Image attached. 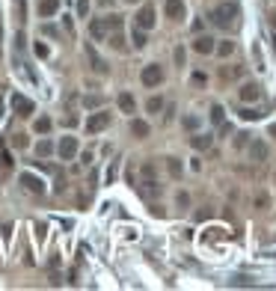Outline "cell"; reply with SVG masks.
I'll return each instance as SVG.
<instances>
[{
  "label": "cell",
  "mask_w": 276,
  "mask_h": 291,
  "mask_svg": "<svg viewBox=\"0 0 276 291\" xmlns=\"http://www.w3.org/2000/svg\"><path fill=\"white\" fill-rule=\"evenodd\" d=\"M211 21H214L217 27H223V30L234 27V24H238V3H220V6L211 12Z\"/></svg>",
  "instance_id": "cell-1"
},
{
  "label": "cell",
  "mask_w": 276,
  "mask_h": 291,
  "mask_svg": "<svg viewBox=\"0 0 276 291\" xmlns=\"http://www.w3.org/2000/svg\"><path fill=\"white\" fill-rule=\"evenodd\" d=\"M137 187H140V193L146 199L154 196V193H161V185H157V178H154V164L151 161L143 164V181H137Z\"/></svg>",
  "instance_id": "cell-2"
},
{
  "label": "cell",
  "mask_w": 276,
  "mask_h": 291,
  "mask_svg": "<svg viewBox=\"0 0 276 291\" xmlns=\"http://www.w3.org/2000/svg\"><path fill=\"white\" fill-rule=\"evenodd\" d=\"M140 81H143V86H149V89L161 86V83H164V68L157 65V62H149V65H143V75H140Z\"/></svg>",
  "instance_id": "cell-3"
},
{
  "label": "cell",
  "mask_w": 276,
  "mask_h": 291,
  "mask_svg": "<svg viewBox=\"0 0 276 291\" xmlns=\"http://www.w3.org/2000/svg\"><path fill=\"white\" fill-rule=\"evenodd\" d=\"M84 51H86L89 68L95 71V75H107V71H110V65H107V62H104V57H101V54L95 51V45H89V42H86V45H84Z\"/></svg>",
  "instance_id": "cell-4"
},
{
  "label": "cell",
  "mask_w": 276,
  "mask_h": 291,
  "mask_svg": "<svg viewBox=\"0 0 276 291\" xmlns=\"http://www.w3.org/2000/svg\"><path fill=\"white\" fill-rule=\"evenodd\" d=\"M107 125H110V113L107 110H98V113H92L86 119V134H101Z\"/></svg>",
  "instance_id": "cell-5"
},
{
  "label": "cell",
  "mask_w": 276,
  "mask_h": 291,
  "mask_svg": "<svg viewBox=\"0 0 276 291\" xmlns=\"http://www.w3.org/2000/svg\"><path fill=\"white\" fill-rule=\"evenodd\" d=\"M21 187L24 190H30V193H39V196H42L45 193V181L42 178H39V175H33V172H21Z\"/></svg>",
  "instance_id": "cell-6"
},
{
  "label": "cell",
  "mask_w": 276,
  "mask_h": 291,
  "mask_svg": "<svg viewBox=\"0 0 276 291\" xmlns=\"http://www.w3.org/2000/svg\"><path fill=\"white\" fill-rule=\"evenodd\" d=\"M57 152L63 161H74L77 158V137H63L60 146H57Z\"/></svg>",
  "instance_id": "cell-7"
},
{
  "label": "cell",
  "mask_w": 276,
  "mask_h": 291,
  "mask_svg": "<svg viewBox=\"0 0 276 291\" xmlns=\"http://www.w3.org/2000/svg\"><path fill=\"white\" fill-rule=\"evenodd\" d=\"M250 158H253L255 164H264V161L270 158V146H267L264 140H253V143H250Z\"/></svg>",
  "instance_id": "cell-8"
},
{
  "label": "cell",
  "mask_w": 276,
  "mask_h": 291,
  "mask_svg": "<svg viewBox=\"0 0 276 291\" xmlns=\"http://www.w3.org/2000/svg\"><path fill=\"white\" fill-rule=\"evenodd\" d=\"M12 110H15L18 116H30V113L36 110V107H33V101H30L27 95H21V92H15V95H12Z\"/></svg>",
  "instance_id": "cell-9"
},
{
  "label": "cell",
  "mask_w": 276,
  "mask_h": 291,
  "mask_svg": "<svg viewBox=\"0 0 276 291\" xmlns=\"http://www.w3.org/2000/svg\"><path fill=\"white\" fill-rule=\"evenodd\" d=\"M154 21H157V18H154V9H151V6H143V9L137 12V18H134V24H137L140 30H151Z\"/></svg>",
  "instance_id": "cell-10"
},
{
  "label": "cell",
  "mask_w": 276,
  "mask_h": 291,
  "mask_svg": "<svg viewBox=\"0 0 276 291\" xmlns=\"http://www.w3.org/2000/svg\"><path fill=\"white\" fill-rule=\"evenodd\" d=\"M238 95H241V101H244V104H255V101L261 98V86H258V83H244Z\"/></svg>",
  "instance_id": "cell-11"
},
{
  "label": "cell",
  "mask_w": 276,
  "mask_h": 291,
  "mask_svg": "<svg viewBox=\"0 0 276 291\" xmlns=\"http://www.w3.org/2000/svg\"><path fill=\"white\" fill-rule=\"evenodd\" d=\"M107 33H110V30H107V21H104V18H92V21H89V36H92L95 42H104Z\"/></svg>",
  "instance_id": "cell-12"
},
{
  "label": "cell",
  "mask_w": 276,
  "mask_h": 291,
  "mask_svg": "<svg viewBox=\"0 0 276 291\" xmlns=\"http://www.w3.org/2000/svg\"><path fill=\"white\" fill-rule=\"evenodd\" d=\"M214 45H217V39H211V36H196L193 39V51L196 54H214Z\"/></svg>",
  "instance_id": "cell-13"
},
{
  "label": "cell",
  "mask_w": 276,
  "mask_h": 291,
  "mask_svg": "<svg viewBox=\"0 0 276 291\" xmlns=\"http://www.w3.org/2000/svg\"><path fill=\"white\" fill-rule=\"evenodd\" d=\"M190 146H193L196 152H208L211 146H214V137L211 134H193L190 137Z\"/></svg>",
  "instance_id": "cell-14"
},
{
  "label": "cell",
  "mask_w": 276,
  "mask_h": 291,
  "mask_svg": "<svg viewBox=\"0 0 276 291\" xmlns=\"http://www.w3.org/2000/svg\"><path fill=\"white\" fill-rule=\"evenodd\" d=\"M164 12H167V18H172V21H181V18H184V3H181V0H167Z\"/></svg>",
  "instance_id": "cell-15"
},
{
  "label": "cell",
  "mask_w": 276,
  "mask_h": 291,
  "mask_svg": "<svg viewBox=\"0 0 276 291\" xmlns=\"http://www.w3.org/2000/svg\"><path fill=\"white\" fill-rule=\"evenodd\" d=\"M107 42L113 45V51H119V54H125V51H128V42H125L122 30H113V33H107Z\"/></svg>",
  "instance_id": "cell-16"
},
{
  "label": "cell",
  "mask_w": 276,
  "mask_h": 291,
  "mask_svg": "<svg viewBox=\"0 0 276 291\" xmlns=\"http://www.w3.org/2000/svg\"><path fill=\"white\" fill-rule=\"evenodd\" d=\"M60 9V0H39V15L42 18H54Z\"/></svg>",
  "instance_id": "cell-17"
},
{
  "label": "cell",
  "mask_w": 276,
  "mask_h": 291,
  "mask_svg": "<svg viewBox=\"0 0 276 291\" xmlns=\"http://www.w3.org/2000/svg\"><path fill=\"white\" fill-rule=\"evenodd\" d=\"M131 134H134L137 140H146V137L151 134V128H149V122H143V119H131Z\"/></svg>",
  "instance_id": "cell-18"
},
{
  "label": "cell",
  "mask_w": 276,
  "mask_h": 291,
  "mask_svg": "<svg viewBox=\"0 0 276 291\" xmlns=\"http://www.w3.org/2000/svg\"><path fill=\"white\" fill-rule=\"evenodd\" d=\"M119 110H122V113H134V110H137V101H134L131 92H122V95H119Z\"/></svg>",
  "instance_id": "cell-19"
},
{
  "label": "cell",
  "mask_w": 276,
  "mask_h": 291,
  "mask_svg": "<svg viewBox=\"0 0 276 291\" xmlns=\"http://www.w3.org/2000/svg\"><path fill=\"white\" fill-rule=\"evenodd\" d=\"M214 54H220L223 60H229V57L234 54V42H229V39H223V42H217V45H214Z\"/></svg>",
  "instance_id": "cell-20"
},
{
  "label": "cell",
  "mask_w": 276,
  "mask_h": 291,
  "mask_svg": "<svg viewBox=\"0 0 276 291\" xmlns=\"http://www.w3.org/2000/svg\"><path fill=\"white\" fill-rule=\"evenodd\" d=\"M211 122L220 128V125H226V110H223V107L220 104H211Z\"/></svg>",
  "instance_id": "cell-21"
},
{
  "label": "cell",
  "mask_w": 276,
  "mask_h": 291,
  "mask_svg": "<svg viewBox=\"0 0 276 291\" xmlns=\"http://www.w3.org/2000/svg\"><path fill=\"white\" fill-rule=\"evenodd\" d=\"M51 152H54V143H51V140H39V143H36V155H39V158H48Z\"/></svg>",
  "instance_id": "cell-22"
},
{
  "label": "cell",
  "mask_w": 276,
  "mask_h": 291,
  "mask_svg": "<svg viewBox=\"0 0 276 291\" xmlns=\"http://www.w3.org/2000/svg\"><path fill=\"white\" fill-rule=\"evenodd\" d=\"M131 42H134V48H146V45H149V39H146V30L134 27V33H131Z\"/></svg>",
  "instance_id": "cell-23"
},
{
  "label": "cell",
  "mask_w": 276,
  "mask_h": 291,
  "mask_svg": "<svg viewBox=\"0 0 276 291\" xmlns=\"http://www.w3.org/2000/svg\"><path fill=\"white\" fill-rule=\"evenodd\" d=\"M146 110H149V113H161V110H164V98H161V95H157V98L151 95V98L146 101Z\"/></svg>",
  "instance_id": "cell-24"
},
{
  "label": "cell",
  "mask_w": 276,
  "mask_h": 291,
  "mask_svg": "<svg viewBox=\"0 0 276 291\" xmlns=\"http://www.w3.org/2000/svg\"><path fill=\"white\" fill-rule=\"evenodd\" d=\"M33 131H36V134H48V131H51V119H48V116H39V119L33 122Z\"/></svg>",
  "instance_id": "cell-25"
},
{
  "label": "cell",
  "mask_w": 276,
  "mask_h": 291,
  "mask_svg": "<svg viewBox=\"0 0 276 291\" xmlns=\"http://www.w3.org/2000/svg\"><path fill=\"white\" fill-rule=\"evenodd\" d=\"M167 166H170V175H172V178H181L184 166H181V161H178V158H167Z\"/></svg>",
  "instance_id": "cell-26"
},
{
  "label": "cell",
  "mask_w": 276,
  "mask_h": 291,
  "mask_svg": "<svg viewBox=\"0 0 276 291\" xmlns=\"http://www.w3.org/2000/svg\"><path fill=\"white\" fill-rule=\"evenodd\" d=\"M104 21H107V30H110V33H113V30H122V27H125L122 15H107Z\"/></svg>",
  "instance_id": "cell-27"
},
{
  "label": "cell",
  "mask_w": 276,
  "mask_h": 291,
  "mask_svg": "<svg viewBox=\"0 0 276 291\" xmlns=\"http://www.w3.org/2000/svg\"><path fill=\"white\" fill-rule=\"evenodd\" d=\"M181 125H184L187 131H196V128L202 125V119H199V116H184V119H181Z\"/></svg>",
  "instance_id": "cell-28"
},
{
  "label": "cell",
  "mask_w": 276,
  "mask_h": 291,
  "mask_svg": "<svg viewBox=\"0 0 276 291\" xmlns=\"http://www.w3.org/2000/svg\"><path fill=\"white\" fill-rule=\"evenodd\" d=\"M74 12H77V18H86V12H89V0H77V3H74Z\"/></svg>",
  "instance_id": "cell-29"
},
{
  "label": "cell",
  "mask_w": 276,
  "mask_h": 291,
  "mask_svg": "<svg viewBox=\"0 0 276 291\" xmlns=\"http://www.w3.org/2000/svg\"><path fill=\"white\" fill-rule=\"evenodd\" d=\"M190 81H193V86H205V83H208V78L202 75V71H193V78H190Z\"/></svg>",
  "instance_id": "cell-30"
},
{
  "label": "cell",
  "mask_w": 276,
  "mask_h": 291,
  "mask_svg": "<svg viewBox=\"0 0 276 291\" xmlns=\"http://www.w3.org/2000/svg\"><path fill=\"white\" fill-rule=\"evenodd\" d=\"M33 51H36V57H42V60L51 54V51H48V45H42V42H36V48H33Z\"/></svg>",
  "instance_id": "cell-31"
},
{
  "label": "cell",
  "mask_w": 276,
  "mask_h": 291,
  "mask_svg": "<svg viewBox=\"0 0 276 291\" xmlns=\"http://www.w3.org/2000/svg\"><path fill=\"white\" fill-rule=\"evenodd\" d=\"M241 119H261V113H258V110H250V107H247V110H241Z\"/></svg>",
  "instance_id": "cell-32"
},
{
  "label": "cell",
  "mask_w": 276,
  "mask_h": 291,
  "mask_svg": "<svg viewBox=\"0 0 276 291\" xmlns=\"http://www.w3.org/2000/svg\"><path fill=\"white\" fill-rule=\"evenodd\" d=\"M184 60H187V54H184V48L178 45V48H175V62H178V68L184 65Z\"/></svg>",
  "instance_id": "cell-33"
},
{
  "label": "cell",
  "mask_w": 276,
  "mask_h": 291,
  "mask_svg": "<svg viewBox=\"0 0 276 291\" xmlns=\"http://www.w3.org/2000/svg\"><path fill=\"white\" fill-rule=\"evenodd\" d=\"M175 202H178V208H187V205H190V196H187V193H178Z\"/></svg>",
  "instance_id": "cell-34"
},
{
  "label": "cell",
  "mask_w": 276,
  "mask_h": 291,
  "mask_svg": "<svg viewBox=\"0 0 276 291\" xmlns=\"http://www.w3.org/2000/svg\"><path fill=\"white\" fill-rule=\"evenodd\" d=\"M255 205H258V208H267V205H270V199H267V196H264V193H261V196H258V199H255Z\"/></svg>",
  "instance_id": "cell-35"
},
{
  "label": "cell",
  "mask_w": 276,
  "mask_h": 291,
  "mask_svg": "<svg viewBox=\"0 0 276 291\" xmlns=\"http://www.w3.org/2000/svg\"><path fill=\"white\" fill-rule=\"evenodd\" d=\"M113 178H116V164H113V166L107 169V185H110V181H113Z\"/></svg>",
  "instance_id": "cell-36"
},
{
  "label": "cell",
  "mask_w": 276,
  "mask_h": 291,
  "mask_svg": "<svg viewBox=\"0 0 276 291\" xmlns=\"http://www.w3.org/2000/svg\"><path fill=\"white\" fill-rule=\"evenodd\" d=\"M15 146H27V137L24 134H15Z\"/></svg>",
  "instance_id": "cell-37"
},
{
  "label": "cell",
  "mask_w": 276,
  "mask_h": 291,
  "mask_svg": "<svg viewBox=\"0 0 276 291\" xmlns=\"http://www.w3.org/2000/svg\"><path fill=\"white\" fill-rule=\"evenodd\" d=\"M0 48H3V24H0Z\"/></svg>",
  "instance_id": "cell-38"
},
{
  "label": "cell",
  "mask_w": 276,
  "mask_h": 291,
  "mask_svg": "<svg viewBox=\"0 0 276 291\" xmlns=\"http://www.w3.org/2000/svg\"><path fill=\"white\" fill-rule=\"evenodd\" d=\"M125 3H137V0H125Z\"/></svg>",
  "instance_id": "cell-39"
},
{
  "label": "cell",
  "mask_w": 276,
  "mask_h": 291,
  "mask_svg": "<svg viewBox=\"0 0 276 291\" xmlns=\"http://www.w3.org/2000/svg\"><path fill=\"white\" fill-rule=\"evenodd\" d=\"M0 107H3V104H0Z\"/></svg>",
  "instance_id": "cell-40"
}]
</instances>
